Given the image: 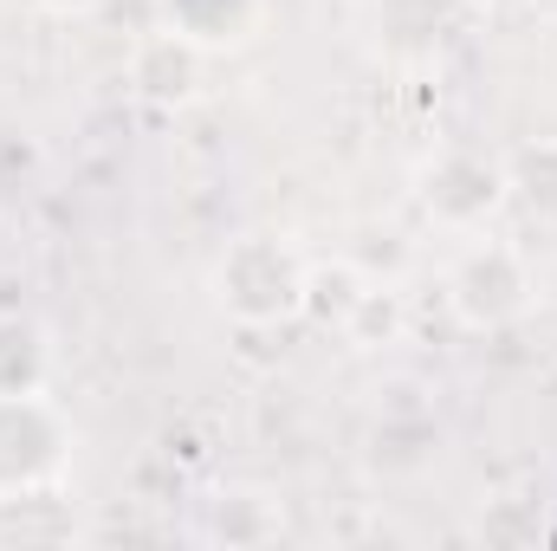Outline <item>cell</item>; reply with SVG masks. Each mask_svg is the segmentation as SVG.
Wrapping results in <instances>:
<instances>
[{
    "label": "cell",
    "instance_id": "30bf717a",
    "mask_svg": "<svg viewBox=\"0 0 557 551\" xmlns=\"http://www.w3.org/2000/svg\"><path fill=\"white\" fill-rule=\"evenodd\" d=\"M506 182H512V195L532 201L539 215H557V143H539V149L512 156V162H506Z\"/></svg>",
    "mask_w": 557,
    "mask_h": 551
},
{
    "label": "cell",
    "instance_id": "6da1fadb",
    "mask_svg": "<svg viewBox=\"0 0 557 551\" xmlns=\"http://www.w3.org/2000/svg\"><path fill=\"white\" fill-rule=\"evenodd\" d=\"M311 260L298 254V241H285V234H240L221 260H214V273H208V292H214V305L234 318V325H247V331H267V325H292L305 305H311Z\"/></svg>",
    "mask_w": 557,
    "mask_h": 551
},
{
    "label": "cell",
    "instance_id": "5b68a950",
    "mask_svg": "<svg viewBox=\"0 0 557 551\" xmlns=\"http://www.w3.org/2000/svg\"><path fill=\"white\" fill-rule=\"evenodd\" d=\"M201 72H208V52L188 33H175V26L143 33L137 52H131V85L149 105H188L201 91Z\"/></svg>",
    "mask_w": 557,
    "mask_h": 551
},
{
    "label": "cell",
    "instance_id": "52a82bcc",
    "mask_svg": "<svg viewBox=\"0 0 557 551\" xmlns=\"http://www.w3.org/2000/svg\"><path fill=\"white\" fill-rule=\"evenodd\" d=\"M162 7H169L162 26L188 33L201 52H234V46H247V39L260 33V20H267V0H162Z\"/></svg>",
    "mask_w": 557,
    "mask_h": 551
},
{
    "label": "cell",
    "instance_id": "ba28073f",
    "mask_svg": "<svg viewBox=\"0 0 557 551\" xmlns=\"http://www.w3.org/2000/svg\"><path fill=\"white\" fill-rule=\"evenodd\" d=\"M208 539H227V546H260V539H278V526H285V500L273 493H221V500H208Z\"/></svg>",
    "mask_w": 557,
    "mask_h": 551
},
{
    "label": "cell",
    "instance_id": "9c48e42d",
    "mask_svg": "<svg viewBox=\"0 0 557 551\" xmlns=\"http://www.w3.org/2000/svg\"><path fill=\"white\" fill-rule=\"evenodd\" d=\"M46 370H52L46 331H39V325H26V318H0V396L46 390Z\"/></svg>",
    "mask_w": 557,
    "mask_h": 551
},
{
    "label": "cell",
    "instance_id": "3957f363",
    "mask_svg": "<svg viewBox=\"0 0 557 551\" xmlns=\"http://www.w3.org/2000/svg\"><path fill=\"white\" fill-rule=\"evenodd\" d=\"M72 474V421L46 390L0 396V493L59 487Z\"/></svg>",
    "mask_w": 557,
    "mask_h": 551
},
{
    "label": "cell",
    "instance_id": "8fae6325",
    "mask_svg": "<svg viewBox=\"0 0 557 551\" xmlns=\"http://www.w3.org/2000/svg\"><path fill=\"white\" fill-rule=\"evenodd\" d=\"M39 7H52V13H85L91 0H39Z\"/></svg>",
    "mask_w": 557,
    "mask_h": 551
},
{
    "label": "cell",
    "instance_id": "8992f818",
    "mask_svg": "<svg viewBox=\"0 0 557 551\" xmlns=\"http://www.w3.org/2000/svg\"><path fill=\"white\" fill-rule=\"evenodd\" d=\"M78 539V513L59 487H26V493H0V546H72Z\"/></svg>",
    "mask_w": 557,
    "mask_h": 551
},
{
    "label": "cell",
    "instance_id": "277c9868",
    "mask_svg": "<svg viewBox=\"0 0 557 551\" xmlns=\"http://www.w3.org/2000/svg\"><path fill=\"white\" fill-rule=\"evenodd\" d=\"M421 208L434 228L447 234H486V221L512 201V182H506V162L499 156H480V149H441L428 169H421Z\"/></svg>",
    "mask_w": 557,
    "mask_h": 551
},
{
    "label": "cell",
    "instance_id": "7a4b0ae2",
    "mask_svg": "<svg viewBox=\"0 0 557 551\" xmlns=\"http://www.w3.org/2000/svg\"><path fill=\"white\" fill-rule=\"evenodd\" d=\"M539 305V267L519 241L467 234V247L447 267V311L467 331H506Z\"/></svg>",
    "mask_w": 557,
    "mask_h": 551
}]
</instances>
